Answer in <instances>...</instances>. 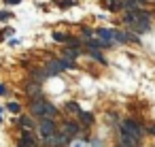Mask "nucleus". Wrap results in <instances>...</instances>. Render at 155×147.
<instances>
[{"label":"nucleus","instance_id":"f257e3e1","mask_svg":"<svg viewBox=\"0 0 155 147\" xmlns=\"http://www.w3.org/2000/svg\"><path fill=\"white\" fill-rule=\"evenodd\" d=\"M30 113H32L34 117H51V119H55L58 109H55L49 100H45V96H43V98L30 100Z\"/></svg>","mask_w":155,"mask_h":147},{"label":"nucleus","instance_id":"f03ea898","mask_svg":"<svg viewBox=\"0 0 155 147\" xmlns=\"http://www.w3.org/2000/svg\"><path fill=\"white\" fill-rule=\"evenodd\" d=\"M119 132L130 134V136H136V138H140V141L147 136V128H144L138 119H123V121H119Z\"/></svg>","mask_w":155,"mask_h":147},{"label":"nucleus","instance_id":"7ed1b4c3","mask_svg":"<svg viewBox=\"0 0 155 147\" xmlns=\"http://www.w3.org/2000/svg\"><path fill=\"white\" fill-rule=\"evenodd\" d=\"M55 121L51 119V117H43V121L38 124V132H41V136L43 138H47V136H53L55 134Z\"/></svg>","mask_w":155,"mask_h":147},{"label":"nucleus","instance_id":"20e7f679","mask_svg":"<svg viewBox=\"0 0 155 147\" xmlns=\"http://www.w3.org/2000/svg\"><path fill=\"white\" fill-rule=\"evenodd\" d=\"M45 70H47V75H49V77H58L60 73H64L62 58H51V60H47V64H45Z\"/></svg>","mask_w":155,"mask_h":147},{"label":"nucleus","instance_id":"39448f33","mask_svg":"<svg viewBox=\"0 0 155 147\" xmlns=\"http://www.w3.org/2000/svg\"><path fill=\"white\" fill-rule=\"evenodd\" d=\"M24 92H26V96H28L30 100H34V98H43V85L36 83V81H30V83L24 87Z\"/></svg>","mask_w":155,"mask_h":147},{"label":"nucleus","instance_id":"423d86ee","mask_svg":"<svg viewBox=\"0 0 155 147\" xmlns=\"http://www.w3.org/2000/svg\"><path fill=\"white\" fill-rule=\"evenodd\" d=\"M140 145H142V143H140V138L119 132V145H117V147H140Z\"/></svg>","mask_w":155,"mask_h":147},{"label":"nucleus","instance_id":"0eeeda50","mask_svg":"<svg viewBox=\"0 0 155 147\" xmlns=\"http://www.w3.org/2000/svg\"><path fill=\"white\" fill-rule=\"evenodd\" d=\"M81 53H83V47H70V45H64L62 47V58L77 60V58H81Z\"/></svg>","mask_w":155,"mask_h":147},{"label":"nucleus","instance_id":"6e6552de","mask_svg":"<svg viewBox=\"0 0 155 147\" xmlns=\"http://www.w3.org/2000/svg\"><path fill=\"white\" fill-rule=\"evenodd\" d=\"M62 132L72 138V136H77L81 132V124H77V121H64L62 124Z\"/></svg>","mask_w":155,"mask_h":147},{"label":"nucleus","instance_id":"1a4fd4ad","mask_svg":"<svg viewBox=\"0 0 155 147\" xmlns=\"http://www.w3.org/2000/svg\"><path fill=\"white\" fill-rule=\"evenodd\" d=\"M102 5L110 13H121L123 11V0H102Z\"/></svg>","mask_w":155,"mask_h":147},{"label":"nucleus","instance_id":"9d476101","mask_svg":"<svg viewBox=\"0 0 155 147\" xmlns=\"http://www.w3.org/2000/svg\"><path fill=\"white\" fill-rule=\"evenodd\" d=\"M96 36L102 39V41L115 43V28H96Z\"/></svg>","mask_w":155,"mask_h":147},{"label":"nucleus","instance_id":"9b49d317","mask_svg":"<svg viewBox=\"0 0 155 147\" xmlns=\"http://www.w3.org/2000/svg\"><path fill=\"white\" fill-rule=\"evenodd\" d=\"M47 79H49V75H47L45 68H34V70H30V81H36V83L43 85V81H47Z\"/></svg>","mask_w":155,"mask_h":147},{"label":"nucleus","instance_id":"f8f14e48","mask_svg":"<svg viewBox=\"0 0 155 147\" xmlns=\"http://www.w3.org/2000/svg\"><path fill=\"white\" fill-rule=\"evenodd\" d=\"M85 53H87L91 60L100 62L102 66H106V60H104V53H102V49H87V47H85Z\"/></svg>","mask_w":155,"mask_h":147},{"label":"nucleus","instance_id":"ddd939ff","mask_svg":"<svg viewBox=\"0 0 155 147\" xmlns=\"http://www.w3.org/2000/svg\"><path fill=\"white\" fill-rule=\"evenodd\" d=\"M19 147H36L34 136H32L28 130H24V134H21V138H19Z\"/></svg>","mask_w":155,"mask_h":147},{"label":"nucleus","instance_id":"4468645a","mask_svg":"<svg viewBox=\"0 0 155 147\" xmlns=\"http://www.w3.org/2000/svg\"><path fill=\"white\" fill-rule=\"evenodd\" d=\"M79 121H81L85 128H89V126L94 124V113H89V111H81V113H79Z\"/></svg>","mask_w":155,"mask_h":147},{"label":"nucleus","instance_id":"2eb2a0df","mask_svg":"<svg viewBox=\"0 0 155 147\" xmlns=\"http://www.w3.org/2000/svg\"><path fill=\"white\" fill-rule=\"evenodd\" d=\"M51 39H53L55 43H60V45H66V41H68V34H66V32H60V30H53Z\"/></svg>","mask_w":155,"mask_h":147},{"label":"nucleus","instance_id":"dca6fc26","mask_svg":"<svg viewBox=\"0 0 155 147\" xmlns=\"http://www.w3.org/2000/svg\"><path fill=\"white\" fill-rule=\"evenodd\" d=\"M62 66H64V70H74L77 68V62L74 60H68V58H62Z\"/></svg>","mask_w":155,"mask_h":147},{"label":"nucleus","instance_id":"f3484780","mask_svg":"<svg viewBox=\"0 0 155 147\" xmlns=\"http://www.w3.org/2000/svg\"><path fill=\"white\" fill-rule=\"evenodd\" d=\"M7 111H11V113H19V111H21V104L15 102V100H11V102L7 104Z\"/></svg>","mask_w":155,"mask_h":147},{"label":"nucleus","instance_id":"a211bd4d","mask_svg":"<svg viewBox=\"0 0 155 147\" xmlns=\"http://www.w3.org/2000/svg\"><path fill=\"white\" fill-rule=\"evenodd\" d=\"M66 111H68V113H74V115H79V113H81V107H79L77 102H68V104H66Z\"/></svg>","mask_w":155,"mask_h":147},{"label":"nucleus","instance_id":"6ab92c4d","mask_svg":"<svg viewBox=\"0 0 155 147\" xmlns=\"http://www.w3.org/2000/svg\"><path fill=\"white\" fill-rule=\"evenodd\" d=\"M19 124H21V126H24L26 130H30V128H34V121H32L30 117H21V119H19Z\"/></svg>","mask_w":155,"mask_h":147},{"label":"nucleus","instance_id":"aec40b11","mask_svg":"<svg viewBox=\"0 0 155 147\" xmlns=\"http://www.w3.org/2000/svg\"><path fill=\"white\" fill-rule=\"evenodd\" d=\"M58 7L60 9H70V7H74V0H60Z\"/></svg>","mask_w":155,"mask_h":147},{"label":"nucleus","instance_id":"412c9836","mask_svg":"<svg viewBox=\"0 0 155 147\" xmlns=\"http://www.w3.org/2000/svg\"><path fill=\"white\" fill-rule=\"evenodd\" d=\"M7 36H13V28H5L2 32H0V43H2Z\"/></svg>","mask_w":155,"mask_h":147},{"label":"nucleus","instance_id":"4be33fe9","mask_svg":"<svg viewBox=\"0 0 155 147\" xmlns=\"http://www.w3.org/2000/svg\"><path fill=\"white\" fill-rule=\"evenodd\" d=\"M11 17H13L11 11H0V22H7V19H11Z\"/></svg>","mask_w":155,"mask_h":147},{"label":"nucleus","instance_id":"5701e85b","mask_svg":"<svg viewBox=\"0 0 155 147\" xmlns=\"http://www.w3.org/2000/svg\"><path fill=\"white\" fill-rule=\"evenodd\" d=\"M9 45H11V47H15V45H19V39H15V36H11V39H9Z\"/></svg>","mask_w":155,"mask_h":147},{"label":"nucleus","instance_id":"b1692460","mask_svg":"<svg viewBox=\"0 0 155 147\" xmlns=\"http://www.w3.org/2000/svg\"><path fill=\"white\" fill-rule=\"evenodd\" d=\"M5 2H7V7H13V5H19L21 0H5Z\"/></svg>","mask_w":155,"mask_h":147},{"label":"nucleus","instance_id":"393cba45","mask_svg":"<svg viewBox=\"0 0 155 147\" xmlns=\"http://www.w3.org/2000/svg\"><path fill=\"white\" fill-rule=\"evenodd\" d=\"M5 94H7V87H5L2 83H0V96H5Z\"/></svg>","mask_w":155,"mask_h":147},{"label":"nucleus","instance_id":"a878e982","mask_svg":"<svg viewBox=\"0 0 155 147\" xmlns=\"http://www.w3.org/2000/svg\"><path fill=\"white\" fill-rule=\"evenodd\" d=\"M91 147H102V141H94V143H91Z\"/></svg>","mask_w":155,"mask_h":147}]
</instances>
